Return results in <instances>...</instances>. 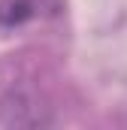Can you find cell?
<instances>
[{"instance_id":"6da1fadb","label":"cell","mask_w":127,"mask_h":130,"mask_svg":"<svg viewBox=\"0 0 127 130\" xmlns=\"http://www.w3.org/2000/svg\"><path fill=\"white\" fill-rule=\"evenodd\" d=\"M61 0H0V33H12L30 21L55 15Z\"/></svg>"}]
</instances>
